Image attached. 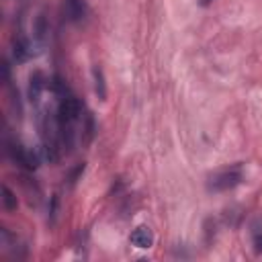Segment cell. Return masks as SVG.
<instances>
[{"label":"cell","instance_id":"12","mask_svg":"<svg viewBox=\"0 0 262 262\" xmlns=\"http://www.w3.org/2000/svg\"><path fill=\"white\" fill-rule=\"evenodd\" d=\"M254 248H256V252H262V234L254 236Z\"/></svg>","mask_w":262,"mask_h":262},{"label":"cell","instance_id":"13","mask_svg":"<svg viewBox=\"0 0 262 262\" xmlns=\"http://www.w3.org/2000/svg\"><path fill=\"white\" fill-rule=\"evenodd\" d=\"M211 3H213V0H201V7H209Z\"/></svg>","mask_w":262,"mask_h":262},{"label":"cell","instance_id":"4","mask_svg":"<svg viewBox=\"0 0 262 262\" xmlns=\"http://www.w3.org/2000/svg\"><path fill=\"white\" fill-rule=\"evenodd\" d=\"M13 56H15V62L19 64H25L27 60H31L33 49H31V41L25 35H17L13 39Z\"/></svg>","mask_w":262,"mask_h":262},{"label":"cell","instance_id":"6","mask_svg":"<svg viewBox=\"0 0 262 262\" xmlns=\"http://www.w3.org/2000/svg\"><path fill=\"white\" fill-rule=\"evenodd\" d=\"M129 242H131L135 248L145 250V248H152V246H154V234H152V230H149V228L139 226L137 230H133V232H131Z\"/></svg>","mask_w":262,"mask_h":262},{"label":"cell","instance_id":"1","mask_svg":"<svg viewBox=\"0 0 262 262\" xmlns=\"http://www.w3.org/2000/svg\"><path fill=\"white\" fill-rule=\"evenodd\" d=\"M242 180H244V170L240 164H236L232 168L215 172L207 182V191L209 193H228V191H234L236 186H240Z\"/></svg>","mask_w":262,"mask_h":262},{"label":"cell","instance_id":"2","mask_svg":"<svg viewBox=\"0 0 262 262\" xmlns=\"http://www.w3.org/2000/svg\"><path fill=\"white\" fill-rule=\"evenodd\" d=\"M80 117H82V102L72 92H68L66 96L60 98V107L56 115L58 125H74Z\"/></svg>","mask_w":262,"mask_h":262},{"label":"cell","instance_id":"5","mask_svg":"<svg viewBox=\"0 0 262 262\" xmlns=\"http://www.w3.org/2000/svg\"><path fill=\"white\" fill-rule=\"evenodd\" d=\"M47 86H49V84H47V78L43 76V72H39V70L33 72L31 78H29V100H31V102H37Z\"/></svg>","mask_w":262,"mask_h":262},{"label":"cell","instance_id":"3","mask_svg":"<svg viewBox=\"0 0 262 262\" xmlns=\"http://www.w3.org/2000/svg\"><path fill=\"white\" fill-rule=\"evenodd\" d=\"M64 15L70 23H82L88 15V7L84 0H64Z\"/></svg>","mask_w":262,"mask_h":262},{"label":"cell","instance_id":"9","mask_svg":"<svg viewBox=\"0 0 262 262\" xmlns=\"http://www.w3.org/2000/svg\"><path fill=\"white\" fill-rule=\"evenodd\" d=\"M33 33H35V39H39V41H43V39H45V35L49 33V23H47L45 15H39V17L35 19Z\"/></svg>","mask_w":262,"mask_h":262},{"label":"cell","instance_id":"7","mask_svg":"<svg viewBox=\"0 0 262 262\" xmlns=\"http://www.w3.org/2000/svg\"><path fill=\"white\" fill-rule=\"evenodd\" d=\"M92 80H94V92H96V96L100 100H104V98H107V84H104V74H102V70L98 66L92 68Z\"/></svg>","mask_w":262,"mask_h":262},{"label":"cell","instance_id":"11","mask_svg":"<svg viewBox=\"0 0 262 262\" xmlns=\"http://www.w3.org/2000/svg\"><path fill=\"white\" fill-rule=\"evenodd\" d=\"M82 172H84V164H78L74 170H70V174H68V180H70V184H74Z\"/></svg>","mask_w":262,"mask_h":262},{"label":"cell","instance_id":"8","mask_svg":"<svg viewBox=\"0 0 262 262\" xmlns=\"http://www.w3.org/2000/svg\"><path fill=\"white\" fill-rule=\"evenodd\" d=\"M3 207L7 209L9 213H13V211H17V207H19V201H17V195L5 184L3 186Z\"/></svg>","mask_w":262,"mask_h":262},{"label":"cell","instance_id":"10","mask_svg":"<svg viewBox=\"0 0 262 262\" xmlns=\"http://www.w3.org/2000/svg\"><path fill=\"white\" fill-rule=\"evenodd\" d=\"M84 133H86V141H92V137H94V133H96V123H94V117H92L90 113H86Z\"/></svg>","mask_w":262,"mask_h":262}]
</instances>
